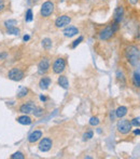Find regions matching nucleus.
<instances>
[{"label":"nucleus","instance_id":"obj_1","mask_svg":"<svg viewBox=\"0 0 140 159\" xmlns=\"http://www.w3.org/2000/svg\"><path fill=\"white\" fill-rule=\"evenodd\" d=\"M125 55H126L127 61L129 62L133 66L138 64L140 53H139V49L137 48V47H135V46L127 47V48H126V51H125Z\"/></svg>","mask_w":140,"mask_h":159},{"label":"nucleus","instance_id":"obj_2","mask_svg":"<svg viewBox=\"0 0 140 159\" xmlns=\"http://www.w3.org/2000/svg\"><path fill=\"white\" fill-rule=\"evenodd\" d=\"M117 131L120 132L121 134H128L130 131H132V124L128 119H123V120H120L117 122Z\"/></svg>","mask_w":140,"mask_h":159},{"label":"nucleus","instance_id":"obj_3","mask_svg":"<svg viewBox=\"0 0 140 159\" xmlns=\"http://www.w3.org/2000/svg\"><path fill=\"white\" fill-rule=\"evenodd\" d=\"M53 12H54V3L52 1H45L41 6L40 14L42 17H49Z\"/></svg>","mask_w":140,"mask_h":159},{"label":"nucleus","instance_id":"obj_4","mask_svg":"<svg viewBox=\"0 0 140 159\" xmlns=\"http://www.w3.org/2000/svg\"><path fill=\"white\" fill-rule=\"evenodd\" d=\"M24 76H25L24 71L22 70V69L17 68V67H15V68H12L8 73L9 79L13 80V81H21V80L24 78Z\"/></svg>","mask_w":140,"mask_h":159},{"label":"nucleus","instance_id":"obj_5","mask_svg":"<svg viewBox=\"0 0 140 159\" xmlns=\"http://www.w3.org/2000/svg\"><path fill=\"white\" fill-rule=\"evenodd\" d=\"M52 68L54 74H62L66 68V61L63 57H58V59H56L54 61Z\"/></svg>","mask_w":140,"mask_h":159},{"label":"nucleus","instance_id":"obj_6","mask_svg":"<svg viewBox=\"0 0 140 159\" xmlns=\"http://www.w3.org/2000/svg\"><path fill=\"white\" fill-rule=\"evenodd\" d=\"M70 23H71V17L68 16V15H62V16H58L55 20V26L57 28L67 27Z\"/></svg>","mask_w":140,"mask_h":159},{"label":"nucleus","instance_id":"obj_7","mask_svg":"<svg viewBox=\"0 0 140 159\" xmlns=\"http://www.w3.org/2000/svg\"><path fill=\"white\" fill-rule=\"evenodd\" d=\"M114 34H115V32L112 30L111 25H108L99 33V38H100L101 40H109L114 36Z\"/></svg>","mask_w":140,"mask_h":159},{"label":"nucleus","instance_id":"obj_8","mask_svg":"<svg viewBox=\"0 0 140 159\" xmlns=\"http://www.w3.org/2000/svg\"><path fill=\"white\" fill-rule=\"evenodd\" d=\"M53 142L51 140V138H43L39 143V149L43 153H46L49 152L51 148H52Z\"/></svg>","mask_w":140,"mask_h":159},{"label":"nucleus","instance_id":"obj_9","mask_svg":"<svg viewBox=\"0 0 140 159\" xmlns=\"http://www.w3.org/2000/svg\"><path fill=\"white\" fill-rule=\"evenodd\" d=\"M50 60L48 59V57H44V59H42L41 61H40V63L38 64V73L41 74V75H43V74L48 73V70L50 69Z\"/></svg>","mask_w":140,"mask_h":159},{"label":"nucleus","instance_id":"obj_10","mask_svg":"<svg viewBox=\"0 0 140 159\" xmlns=\"http://www.w3.org/2000/svg\"><path fill=\"white\" fill-rule=\"evenodd\" d=\"M36 107V104L34 102H32V101H29V102L27 103H24L23 105H21V107H19V111L23 114H25V115H28V114H32V111H34Z\"/></svg>","mask_w":140,"mask_h":159},{"label":"nucleus","instance_id":"obj_11","mask_svg":"<svg viewBox=\"0 0 140 159\" xmlns=\"http://www.w3.org/2000/svg\"><path fill=\"white\" fill-rule=\"evenodd\" d=\"M64 36L67 38H71L73 37V36L78 35L79 34V30H78L77 27H74V26H67V27L64 30Z\"/></svg>","mask_w":140,"mask_h":159},{"label":"nucleus","instance_id":"obj_12","mask_svg":"<svg viewBox=\"0 0 140 159\" xmlns=\"http://www.w3.org/2000/svg\"><path fill=\"white\" fill-rule=\"evenodd\" d=\"M42 138V131L41 130H35L34 132L29 134L28 136V142L29 143H36Z\"/></svg>","mask_w":140,"mask_h":159},{"label":"nucleus","instance_id":"obj_13","mask_svg":"<svg viewBox=\"0 0 140 159\" xmlns=\"http://www.w3.org/2000/svg\"><path fill=\"white\" fill-rule=\"evenodd\" d=\"M113 21H117L119 22V23H121L122 19H123L124 16V8L123 7H117V9L114 10V14H113Z\"/></svg>","mask_w":140,"mask_h":159},{"label":"nucleus","instance_id":"obj_14","mask_svg":"<svg viewBox=\"0 0 140 159\" xmlns=\"http://www.w3.org/2000/svg\"><path fill=\"white\" fill-rule=\"evenodd\" d=\"M51 78L50 77H42L39 81V87L42 90H46L49 89V87L51 86Z\"/></svg>","mask_w":140,"mask_h":159},{"label":"nucleus","instance_id":"obj_15","mask_svg":"<svg viewBox=\"0 0 140 159\" xmlns=\"http://www.w3.org/2000/svg\"><path fill=\"white\" fill-rule=\"evenodd\" d=\"M17 122L21 124V125H24V126H29V125L32 124V120L29 116L24 114L23 116H21V117L17 118Z\"/></svg>","mask_w":140,"mask_h":159},{"label":"nucleus","instance_id":"obj_16","mask_svg":"<svg viewBox=\"0 0 140 159\" xmlns=\"http://www.w3.org/2000/svg\"><path fill=\"white\" fill-rule=\"evenodd\" d=\"M58 84L63 89H68L69 88V81H68V78L64 75L59 76L58 77Z\"/></svg>","mask_w":140,"mask_h":159},{"label":"nucleus","instance_id":"obj_17","mask_svg":"<svg viewBox=\"0 0 140 159\" xmlns=\"http://www.w3.org/2000/svg\"><path fill=\"white\" fill-rule=\"evenodd\" d=\"M127 111H128V109H127V107L126 106H120L119 108L115 111V115H117V118H123L124 116H126L127 115Z\"/></svg>","mask_w":140,"mask_h":159},{"label":"nucleus","instance_id":"obj_18","mask_svg":"<svg viewBox=\"0 0 140 159\" xmlns=\"http://www.w3.org/2000/svg\"><path fill=\"white\" fill-rule=\"evenodd\" d=\"M28 92H29V90H28L26 87H21V88H19V92H17V94H16L17 98H25V96H27Z\"/></svg>","mask_w":140,"mask_h":159},{"label":"nucleus","instance_id":"obj_19","mask_svg":"<svg viewBox=\"0 0 140 159\" xmlns=\"http://www.w3.org/2000/svg\"><path fill=\"white\" fill-rule=\"evenodd\" d=\"M133 84L136 88H140V73H138V71H135L134 73V76H133Z\"/></svg>","mask_w":140,"mask_h":159},{"label":"nucleus","instance_id":"obj_20","mask_svg":"<svg viewBox=\"0 0 140 159\" xmlns=\"http://www.w3.org/2000/svg\"><path fill=\"white\" fill-rule=\"evenodd\" d=\"M3 25H4V27H6V28L14 27V26L17 25V21H16V20H12V19L6 20V21L3 23Z\"/></svg>","mask_w":140,"mask_h":159},{"label":"nucleus","instance_id":"obj_21","mask_svg":"<svg viewBox=\"0 0 140 159\" xmlns=\"http://www.w3.org/2000/svg\"><path fill=\"white\" fill-rule=\"evenodd\" d=\"M43 113H44L43 108H41V107H38V106H36L34 111H32V114H34L35 117H38V118L41 117V116L43 115Z\"/></svg>","mask_w":140,"mask_h":159},{"label":"nucleus","instance_id":"obj_22","mask_svg":"<svg viewBox=\"0 0 140 159\" xmlns=\"http://www.w3.org/2000/svg\"><path fill=\"white\" fill-rule=\"evenodd\" d=\"M42 47H43L44 49H50L51 47H52V40H51L50 38H44V39L42 40Z\"/></svg>","mask_w":140,"mask_h":159},{"label":"nucleus","instance_id":"obj_23","mask_svg":"<svg viewBox=\"0 0 140 159\" xmlns=\"http://www.w3.org/2000/svg\"><path fill=\"white\" fill-rule=\"evenodd\" d=\"M6 34L9 35H15V36H19V30L14 26V27H11V28H6Z\"/></svg>","mask_w":140,"mask_h":159},{"label":"nucleus","instance_id":"obj_24","mask_svg":"<svg viewBox=\"0 0 140 159\" xmlns=\"http://www.w3.org/2000/svg\"><path fill=\"white\" fill-rule=\"evenodd\" d=\"M34 19V15H32V9H28L26 11V15H25V21L26 22H32Z\"/></svg>","mask_w":140,"mask_h":159},{"label":"nucleus","instance_id":"obj_25","mask_svg":"<svg viewBox=\"0 0 140 159\" xmlns=\"http://www.w3.org/2000/svg\"><path fill=\"white\" fill-rule=\"evenodd\" d=\"M83 39H84V38H83V37H82V36H80V37H79V38H78V39H75V40H74V41H73V42H72V43H71V48H72V49L77 48V47H78V46H79V44H80V43H81V42H82V41H83Z\"/></svg>","mask_w":140,"mask_h":159},{"label":"nucleus","instance_id":"obj_26","mask_svg":"<svg viewBox=\"0 0 140 159\" xmlns=\"http://www.w3.org/2000/svg\"><path fill=\"white\" fill-rule=\"evenodd\" d=\"M11 158L12 159H24L25 156H24L23 153H21V152H16V153H14L12 156H11Z\"/></svg>","mask_w":140,"mask_h":159},{"label":"nucleus","instance_id":"obj_27","mask_svg":"<svg viewBox=\"0 0 140 159\" xmlns=\"http://www.w3.org/2000/svg\"><path fill=\"white\" fill-rule=\"evenodd\" d=\"M117 79H119V80H121L122 84H125V78H124V75H123V73H122V71H120V70L117 71Z\"/></svg>","mask_w":140,"mask_h":159},{"label":"nucleus","instance_id":"obj_28","mask_svg":"<svg viewBox=\"0 0 140 159\" xmlns=\"http://www.w3.org/2000/svg\"><path fill=\"white\" fill-rule=\"evenodd\" d=\"M93 135H94V132L90 130V131H87V132H85V133H84L83 138H84V140H91V139L93 138Z\"/></svg>","mask_w":140,"mask_h":159},{"label":"nucleus","instance_id":"obj_29","mask_svg":"<svg viewBox=\"0 0 140 159\" xmlns=\"http://www.w3.org/2000/svg\"><path fill=\"white\" fill-rule=\"evenodd\" d=\"M98 124H99L98 117H92L90 119V125H91V126H97Z\"/></svg>","mask_w":140,"mask_h":159},{"label":"nucleus","instance_id":"obj_30","mask_svg":"<svg viewBox=\"0 0 140 159\" xmlns=\"http://www.w3.org/2000/svg\"><path fill=\"white\" fill-rule=\"evenodd\" d=\"M130 124L133 127H140V121L138 118H134L133 120H130Z\"/></svg>","mask_w":140,"mask_h":159},{"label":"nucleus","instance_id":"obj_31","mask_svg":"<svg viewBox=\"0 0 140 159\" xmlns=\"http://www.w3.org/2000/svg\"><path fill=\"white\" fill-rule=\"evenodd\" d=\"M115 117H117V115H115V111H111V113H110V119H111V121H113Z\"/></svg>","mask_w":140,"mask_h":159},{"label":"nucleus","instance_id":"obj_32","mask_svg":"<svg viewBox=\"0 0 140 159\" xmlns=\"http://www.w3.org/2000/svg\"><path fill=\"white\" fill-rule=\"evenodd\" d=\"M4 8H6V4H4L3 0H0V12H2L4 10Z\"/></svg>","mask_w":140,"mask_h":159},{"label":"nucleus","instance_id":"obj_33","mask_svg":"<svg viewBox=\"0 0 140 159\" xmlns=\"http://www.w3.org/2000/svg\"><path fill=\"white\" fill-rule=\"evenodd\" d=\"M8 57V54L6 53H0V60H4Z\"/></svg>","mask_w":140,"mask_h":159},{"label":"nucleus","instance_id":"obj_34","mask_svg":"<svg viewBox=\"0 0 140 159\" xmlns=\"http://www.w3.org/2000/svg\"><path fill=\"white\" fill-rule=\"evenodd\" d=\"M30 39V36L29 35H25V36H24V37H23V40H24V41H28V40H29Z\"/></svg>","mask_w":140,"mask_h":159},{"label":"nucleus","instance_id":"obj_35","mask_svg":"<svg viewBox=\"0 0 140 159\" xmlns=\"http://www.w3.org/2000/svg\"><path fill=\"white\" fill-rule=\"evenodd\" d=\"M40 100H41L42 102H45L48 98H46V96H44V95H40Z\"/></svg>","mask_w":140,"mask_h":159},{"label":"nucleus","instance_id":"obj_36","mask_svg":"<svg viewBox=\"0 0 140 159\" xmlns=\"http://www.w3.org/2000/svg\"><path fill=\"white\" fill-rule=\"evenodd\" d=\"M129 2L132 4H137L138 3V0H129Z\"/></svg>","mask_w":140,"mask_h":159},{"label":"nucleus","instance_id":"obj_37","mask_svg":"<svg viewBox=\"0 0 140 159\" xmlns=\"http://www.w3.org/2000/svg\"><path fill=\"white\" fill-rule=\"evenodd\" d=\"M134 133H135V134H137V135H140V129H136V130L134 131Z\"/></svg>","mask_w":140,"mask_h":159}]
</instances>
